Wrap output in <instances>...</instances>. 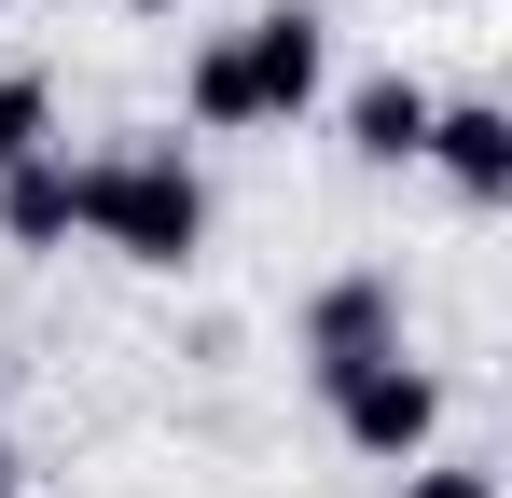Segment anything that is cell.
Returning <instances> with one entry per match:
<instances>
[{
    "label": "cell",
    "mask_w": 512,
    "mask_h": 498,
    "mask_svg": "<svg viewBox=\"0 0 512 498\" xmlns=\"http://www.w3.org/2000/svg\"><path fill=\"white\" fill-rule=\"evenodd\" d=\"M84 236V194H70V153L0 166V249H70Z\"/></svg>",
    "instance_id": "52a82bcc"
},
{
    "label": "cell",
    "mask_w": 512,
    "mask_h": 498,
    "mask_svg": "<svg viewBox=\"0 0 512 498\" xmlns=\"http://www.w3.org/2000/svg\"><path fill=\"white\" fill-rule=\"evenodd\" d=\"M70 194H84V236L111 263H139V277H180L194 249H208V180L180 139H125V153H84L70 166Z\"/></svg>",
    "instance_id": "6da1fadb"
},
{
    "label": "cell",
    "mask_w": 512,
    "mask_h": 498,
    "mask_svg": "<svg viewBox=\"0 0 512 498\" xmlns=\"http://www.w3.org/2000/svg\"><path fill=\"white\" fill-rule=\"evenodd\" d=\"M125 14H180V0H125Z\"/></svg>",
    "instance_id": "8fae6325"
},
{
    "label": "cell",
    "mask_w": 512,
    "mask_h": 498,
    "mask_svg": "<svg viewBox=\"0 0 512 498\" xmlns=\"http://www.w3.org/2000/svg\"><path fill=\"white\" fill-rule=\"evenodd\" d=\"M236 70H250L263 125H305L319 83H333V14H319V0H263L250 28H236Z\"/></svg>",
    "instance_id": "3957f363"
},
{
    "label": "cell",
    "mask_w": 512,
    "mask_h": 498,
    "mask_svg": "<svg viewBox=\"0 0 512 498\" xmlns=\"http://www.w3.org/2000/svg\"><path fill=\"white\" fill-rule=\"evenodd\" d=\"M416 166L457 180V208H512V111H499V97H443Z\"/></svg>",
    "instance_id": "5b68a950"
},
{
    "label": "cell",
    "mask_w": 512,
    "mask_h": 498,
    "mask_svg": "<svg viewBox=\"0 0 512 498\" xmlns=\"http://www.w3.org/2000/svg\"><path fill=\"white\" fill-rule=\"evenodd\" d=\"M180 111L208 125V139H250L263 111H250V70H236V28H208L194 56H180Z\"/></svg>",
    "instance_id": "ba28073f"
},
{
    "label": "cell",
    "mask_w": 512,
    "mask_h": 498,
    "mask_svg": "<svg viewBox=\"0 0 512 498\" xmlns=\"http://www.w3.org/2000/svg\"><path fill=\"white\" fill-rule=\"evenodd\" d=\"M402 498H499V471H471V457H416Z\"/></svg>",
    "instance_id": "30bf717a"
},
{
    "label": "cell",
    "mask_w": 512,
    "mask_h": 498,
    "mask_svg": "<svg viewBox=\"0 0 512 498\" xmlns=\"http://www.w3.org/2000/svg\"><path fill=\"white\" fill-rule=\"evenodd\" d=\"M0 498H14V485H0Z\"/></svg>",
    "instance_id": "4fadbf2b"
},
{
    "label": "cell",
    "mask_w": 512,
    "mask_h": 498,
    "mask_svg": "<svg viewBox=\"0 0 512 498\" xmlns=\"http://www.w3.org/2000/svg\"><path fill=\"white\" fill-rule=\"evenodd\" d=\"M429 111H443V97H429L416 70L346 83V153H360V166H416V153H429Z\"/></svg>",
    "instance_id": "8992f818"
},
{
    "label": "cell",
    "mask_w": 512,
    "mask_h": 498,
    "mask_svg": "<svg viewBox=\"0 0 512 498\" xmlns=\"http://www.w3.org/2000/svg\"><path fill=\"white\" fill-rule=\"evenodd\" d=\"M333 443L360 457V471H416L429 443H443V374L402 360V346H388V360H360V374L333 388Z\"/></svg>",
    "instance_id": "7a4b0ae2"
},
{
    "label": "cell",
    "mask_w": 512,
    "mask_h": 498,
    "mask_svg": "<svg viewBox=\"0 0 512 498\" xmlns=\"http://www.w3.org/2000/svg\"><path fill=\"white\" fill-rule=\"evenodd\" d=\"M402 346V277L388 263H346V277H319V305H305V388L333 402L360 360H388Z\"/></svg>",
    "instance_id": "277c9868"
},
{
    "label": "cell",
    "mask_w": 512,
    "mask_h": 498,
    "mask_svg": "<svg viewBox=\"0 0 512 498\" xmlns=\"http://www.w3.org/2000/svg\"><path fill=\"white\" fill-rule=\"evenodd\" d=\"M0 485H14V443H0Z\"/></svg>",
    "instance_id": "7c38bea8"
},
{
    "label": "cell",
    "mask_w": 512,
    "mask_h": 498,
    "mask_svg": "<svg viewBox=\"0 0 512 498\" xmlns=\"http://www.w3.org/2000/svg\"><path fill=\"white\" fill-rule=\"evenodd\" d=\"M28 153H56V83L0 70V166H28Z\"/></svg>",
    "instance_id": "9c48e42d"
}]
</instances>
